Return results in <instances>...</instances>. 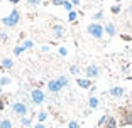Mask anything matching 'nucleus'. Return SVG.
<instances>
[{
    "instance_id": "bb28decb",
    "label": "nucleus",
    "mask_w": 132,
    "mask_h": 128,
    "mask_svg": "<svg viewBox=\"0 0 132 128\" xmlns=\"http://www.w3.org/2000/svg\"><path fill=\"white\" fill-rule=\"evenodd\" d=\"M110 12H112V14H119V12H120V5L119 4L112 5V7H110Z\"/></svg>"
},
{
    "instance_id": "58836bf2",
    "label": "nucleus",
    "mask_w": 132,
    "mask_h": 128,
    "mask_svg": "<svg viewBox=\"0 0 132 128\" xmlns=\"http://www.w3.org/2000/svg\"><path fill=\"white\" fill-rule=\"evenodd\" d=\"M130 2H132V0H130Z\"/></svg>"
},
{
    "instance_id": "4468645a",
    "label": "nucleus",
    "mask_w": 132,
    "mask_h": 128,
    "mask_svg": "<svg viewBox=\"0 0 132 128\" xmlns=\"http://www.w3.org/2000/svg\"><path fill=\"white\" fill-rule=\"evenodd\" d=\"M46 120H47V111H46V110H39V113H37V123H44Z\"/></svg>"
},
{
    "instance_id": "72a5a7b5",
    "label": "nucleus",
    "mask_w": 132,
    "mask_h": 128,
    "mask_svg": "<svg viewBox=\"0 0 132 128\" xmlns=\"http://www.w3.org/2000/svg\"><path fill=\"white\" fill-rule=\"evenodd\" d=\"M70 2L73 4V7H75V5H80V4H81V0H70Z\"/></svg>"
},
{
    "instance_id": "423d86ee",
    "label": "nucleus",
    "mask_w": 132,
    "mask_h": 128,
    "mask_svg": "<svg viewBox=\"0 0 132 128\" xmlns=\"http://www.w3.org/2000/svg\"><path fill=\"white\" fill-rule=\"evenodd\" d=\"M51 32H53V35H54L56 39H63L66 34V29L63 27L61 24H53L51 25Z\"/></svg>"
},
{
    "instance_id": "f03ea898",
    "label": "nucleus",
    "mask_w": 132,
    "mask_h": 128,
    "mask_svg": "<svg viewBox=\"0 0 132 128\" xmlns=\"http://www.w3.org/2000/svg\"><path fill=\"white\" fill-rule=\"evenodd\" d=\"M19 22H20V12L17 8H12L10 14L2 19V24L5 27H15V25H19Z\"/></svg>"
},
{
    "instance_id": "a878e982",
    "label": "nucleus",
    "mask_w": 132,
    "mask_h": 128,
    "mask_svg": "<svg viewBox=\"0 0 132 128\" xmlns=\"http://www.w3.org/2000/svg\"><path fill=\"white\" fill-rule=\"evenodd\" d=\"M63 7L66 8V12H71V10H73V4H71L70 0H66V2H64V5H63Z\"/></svg>"
},
{
    "instance_id": "0eeeda50",
    "label": "nucleus",
    "mask_w": 132,
    "mask_h": 128,
    "mask_svg": "<svg viewBox=\"0 0 132 128\" xmlns=\"http://www.w3.org/2000/svg\"><path fill=\"white\" fill-rule=\"evenodd\" d=\"M47 91H49L51 94H59L63 91V88L59 86L58 79H49L47 81Z\"/></svg>"
},
{
    "instance_id": "ddd939ff",
    "label": "nucleus",
    "mask_w": 132,
    "mask_h": 128,
    "mask_svg": "<svg viewBox=\"0 0 132 128\" xmlns=\"http://www.w3.org/2000/svg\"><path fill=\"white\" fill-rule=\"evenodd\" d=\"M102 128H117V118L113 116H107V121Z\"/></svg>"
},
{
    "instance_id": "2f4dec72",
    "label": "nucleus",
    "mask_w": 132,
    "mask_h": 128,
    "mask_svg": "<svg viewBox=\"0 0 132 128\" xmlns=\"http://www.w3.org/2000/svg\"><path fill=\"white\" fill-rule=\"evenodd\" d=\"M32 128H47L44 123H36V125H32Z\"/></svg>"
},
{
    "instance_id": "5701e85b",
    "label": "nucleus",
    "mask_w": 132,
    "mask_h": 128,
    "mask_svg": "<svg viewBox=\"0 0 132 128\" xmlns=\"http://www.w3.org/2000/svg\"><path fill=\"white\" fill-rule=\"evenodd\" d=\"M76 17H78V14L75 10L68 12V22H75V20H76Z\"/></svg>"
},
{
    "instance_id": "f257e3e1",
    "label": "nucleus",
    "mask_w": 132,
    "mask_h": 128,
    "mask_svg": "<svg viewBox=\"0 0 132 128\" xmlns=\"http://www.w3.org/2000/svg\"><path fill=\"white\" fill-rule=\"evenodd\" d=\"M86 32H88V34L92 35L95 41L103 39V35H105V32H103V25H102L100 22H92L90 25H86Z\"/></svg>"
},
{
    "instance_id": "4c0bfd02",
    "label": "nucleus",
    "mask_w": 132,
    "mask_h": 128,
    "mask_svg": "<svg viewBox=\"0 0 132 128\" xmlns=\"http://www.w3.org/2000/svg\"><path fill=\"white\" fill-rule=\"evenodd\" d=\"M2 89H4V88H0V98H2Z\"/></svg>"
},
{
    "instance_id": "6e6552de",
    "label": "nucleus",
    "mask_w": 132,
    "mask_h": 128,
    "mask_svg": "<svg viewBox=\"0 0 132 128\" xmlns=\"http://www.w3.org/2000/svg\"><path fill=\"white\" fill-rule=\"evenodd\" d=\"M103 32H105V35H107V37H110V39H112V37H115V35H117L115 24H113V22H107L103 25Z\"/></svg>"
},
{
    "instance_id": "f704fd0d",
    "label": "nucleus",
    "mask_w": 132,
    "mask_h": 128,
    "mask_svg": "<svg viewBox=\"0 0 132 128\" xmlns=\"http://www.w3.org/2000/svg\"><path fill=\"white\" fill-rule=\"evenodd\" d=\"M41 51H43V52H47V51H49V47H47V46H43V47H41Z\"/></svg>"
},
{
    "instance_id": "e433bc0d",
    "label": "nucleus",
    "mask_w": 132,
    "mask_h": 128,
    "mask_svg": "<svg viewBox=\"0 0 132 128\" xmlns=\"http://www.w3.org/2000/svg\"><path fill=\"white\" fill-rule=\"evenodd\" d=\"M127 12H129V14H130V15H132V5H130V7H129V10H127Z\"/></svg>"
},
{
    "instance_id": "473e14b6",
    "label": "nucleus",
    "mask_w": 132,
    "mask_h": 128,
    "mask_svg": "<svg viewBox=\"0 0 132 128\" xmlns=\"http://www.w3.org/2000/svg\"><path fill=\"white\" fill-rule=\"evenodd\" d=\"M5 108V100H4V96L0 98V110H4Z\"/></svg>"
},
{
    "instance_id": "a211bd4d",
    "label": "nucleus",
    "mask_w": 132,
    "mask_h": 128,
    "mask_svg": "<svg viewBox=\"0 0 132 128\" xmlns=\"http://www.w3.org/2000/svg\"><path fill=\"white\" fill-rule=\"evenodd\" d=\"M56 79H58L59 86H61L63 89H64V88H66V86H68V84H70V79L66 78V76H59V78H56Z\"/></svg>"
},
{
    "instance_id": "7c9ffc66",
    "label": "nucleus",
    "mask_w": 132,
    "mask_h": 128,
    "mask_svg": "<svg viewBox=\"0 0 132 128\" xmlns=\"http://www.w3.org/2000/svg\"><path fill=\"white\" fill-rule=\"evenodd\" d=\"M53 2V5H56V7H59V5H64L66 0H51Z\"/></svg>"
},
{
    "instance_id": "b1692460",
    "label": "nucleus",
    "mask_w": 132,
    "mask_h": 128,
    "mask_svg": "<svg viewBox=\"0 0 132 128\" xmlns=\"http://www.w3.org/2000/svg\"><path fill=\"white\" fill-rule=\"evenodd\" d=\"M58 54L61 56V57H66V56H68V49H66L64 46H61V47L58 49Z\"/></svg>"
},
{
    "instance_id": "412c9836",
    "label": "nucleus",
    "mask_w": 132,
    "mask_h": 128,
    "mask_svg": "<svg viewBox=\"0 0 132 128\" xmlns=\"http://www.w3.org/2000/svg\"><path fill=\"white\" fill-rule=\"evenodd\" d=\"M102 19H103V12H102V10L95 12L93 15H92V20H93V22H100Z\"/></svg>"
},
{
    "instance_id": "c85d7f7f",
    "label": "nucleus",
    "mask_w": 132,
    "mask_h": 128,
    "mask_svg": "<svg viewBox=\"0 0 132 128\" xmlns=\"http://www.w3.org/2000/svg\"><path fill=\"white\" fill-rule=\"evenodd\" d=\"M0 41H2V42H7V41H9V35L7 34H5V32H0Z\"/></svg>"
},
{
    "instance_id": "f8f14e48",
    "label": "nucleus",
    "mask_w": 132,
    "mask_h": 128,
    "mask_svg": "<svg viewBox=\"0 0 132 128\" xmlns=\"http://www.w3.org/2000/svg\"><path fill=\"white\" fill-rule=\"evenodd\" d=\"M0 66L4 67V69H12L14 67V61H12V57H4L2 62H0Z\"/></svg>"
},
{
    "instance_id": "6ab92c4d",
    "label": "nucleus",
    "mask_w": 132,
    "mask_h": 128,
    "mask_svg": "<svg viewBox=\"0 0 132 128\" xmlns=\"http://www.w3.org/2000/svg\"><path fill=\"white\" fill-rule=\"evenodd\" d=\"M12 52H14V56H15V57H19V56H22V52H26V49H24L22 44H20V46H15V47H14V51H12Z\"/></svg>"
},
{
    "instance_id": "7ed1b4c3",
    "label": "nucleus",
    "mask_w": 132,
    "mask_h": 128,
    "mask_svg": "<svg viewBox=\"0 0 132 128\" xmlns=\"http://www.w3.org/2000/svg\"><path fill=\"white\" fill-rule=\"evenodd\" d=\"M29 110H31V106L26 105V103H22V101H15V103H12V113H14L15 116H19V118L27 116Z\"/></svg>"
},
{
    "instance_id": "9b49d317",
    "label": "nucleus",
    "mask_w": 132,
    "mask_h": 128,
    "mask_svg": "<svg viewBox=\"0 0 132 128\" xmlns=\"http://www.w3.org/2000/svg\"><path fill=\"white\" fill-rule=\"evenodd\" d=\"M88 106H90V110H97L98 106H100V100H98L97 96L92 94V96L88 98Z\"/></svg>"
},
{
    "instance_id": "dca6fc26",
    "label": "nucleus",
    "mask_w": 132,
    "mask_h": 128,
    "mask_svg": "<svg viewBox=\"0 0 132 128\" xmlns=\"http://www.w3.org/2000/svg\"><path fill=\"white\" fill-rule=\"evenodd\" d=\"M0 128H14V123L9 118H4V120H0Z\"/></svg>"
},
{
    "instance_id": "4be33fe9",
    "label": "nucleus",
    "mask_w": 132,
    "mask_h": 128,
    "mask_svg": "<svg viewBox=\"0 0 132 128\" xmlns=\"http://www.w3.org/2000/svg\"><path fill=\"white\" fill-rule=\"evenodd\" d=\"M22 47H24L26 51H27V49H32V47H34V41H32V39H26V41L22 42Z\"/></svg>"
},
{
    "instance_id": "cd10ccee",
    "label": "nucleus",
    "mask_w": 132,
    "mask_h": 128,
    "mask_svg": "<svg viewBox=\"0 0 132 128\" xmlns=\"http://www.w3.org/2000/svg\"><path fill=\"white\" fill-rule=\"evenodd\" d=\"M26 4H27V5H31V7H36V5H39V4H41V0H26Z\"/></svg>"
},
{
    "instance_id": "39448f33",
    "label": "nucleus",
    "mask_w": 132,
    "mask_h": 128,
    "mask_svg": "<svg viewBox=\"0 0 132 128\" xmlns=\"http://www.w3.org/2000/svg\"><path fill=\"white\" fill-rule=\"evenodd\" d=\"M100 74H102V69L95 62H92V64H88V66L85 67V76L88 79H97V78H100Z\"/></svg>"
},
{
    "instance_id": "1a4fd4ad",
    "label": "nucleus",
    "mask_w": 132,
    "mask_h": 128,
    "mask_svg": "<svg viewBox=\"0 0 132 128\" xmlns=\"http://www.w3.org/2000/svg\"><path fill=\"white\" fill-rule=\"evenodd\" d=\"M124 93H125V89L122 88V86H112V88L109 89V94L112 98H122Z\"/></svg>"
},
{
    "instance_id": "c9c22d12",
    "label": "nucleus",
    "mask_w": 132,
    "mask_h": 128,
    "mask_svg": "<svg viewBox=\"0 0 132 128\" xmlns=\"http://www.w3.org/2000/svg\"><path fill=\"white\" fill-rule=\"evenodd\" d=\"M9 2H10V4H19L20 0H9Z\"/></svg>"
},
{
    "instance_id": "20e7f679",
    "label": "nucleus",
    "mask_w": 132,
    "mask_h": 128,
    "mask_svg": "<svg viewBox=\"0 0 132 128\" xmlns=\"http://www.w3.org/2000/svg\"><path fill=\"white\" fill-rule=\"evenodd\" d=\"M31 101H32V105H36V106H43L44 101H46V93L41 88H34L31 91Z\"/></svg>"
},
{
    "instance_id": "9d476101",
    "label": "nucleus",
    "mask_w": 132,
    "mask_h": 128,
    "mask_svg": "<svg viewBox=\"0 0 132 128\" xmlns=\"http://www.w3.org/2000/svg\"><path fill=\"white\" fill-rule=\"evenodd\" d=\"M76 86H78V88H81V89H90V88H92V79H88V78H78L76 79Z\"/></svg>"
},
{
    "instance_id": "aec40b11",
    "label": "nucleus",
    "mask_w": 132,
    "mask_h": 128,
    "mask_svg": "<svg viewBox=\"0 0 132 128\" xmlns=\"http://www.w3.org/2000/svg\"><path fill=\"white\" fill-rule=\"evenodd\" d=\"M20 125L22 126H32V118H29V116H24V118H20Z\"/></svg>"
},
{
    "instance_id": "2eb2a0df",
    "label": "nucleus",
    "mask_w": 132,
    "mask_h": 128,
    "mask_svg": "<svg viewBox=\"0 0 132 128\" xmlns=\"http://www.w3.org/2000/svg\"><path fill=\"white\" fill-rule=\"evenodd\" d=\"M70 73L73 74V76H78V78H80V73H81V67L78 66V64H71V66H70Z\"/></svg>"
},
{
    "instance_id": "393cba45",
    "label": "nucleus",
    "mask_w": 132,
    "mask_h": 128,
    "mask_svg": "<svg viewBox=\"0 0 132 128\" xmlns=\"http://www.w3.org/2000/svg\"><path fill=\"white\" fill-rule=\"evenodd\" d=\"M68 128H80V123L76 120H70L68 121Z\"/></svg>"
},
{
    "instance_id": "f3484780",
    "label": "nucleus",
    "mask_w": 132,
    "mask_h": 128,
    "mask_svg": "<svg viewBox=\"0 0 132 128\" xmlns=\"http://www.w3.org/2000/svg\"><path fill=\"white\" fill-rule=\"evenodd\" d=\"M12 84V78H9V76H2L0 78V88H5V86Z\"/></svg>"
},
{
    "instance_id": "c756f323",
    "label": "nucleus",
    "mask_w": 132,
    "mask_h": 128,
    "mask_svg": "<svg viewBox=\"0 0 132 128\" xmlns=\"http://www.w3.org/2000/svg\"><path fill=\"white\" fill-rule=\"evenodd\" d=\"M105 121H107V115H103V116H102L100 120H98V126L102 128V126H103V125H105Z\"/></svg>"
}]
</instances>
